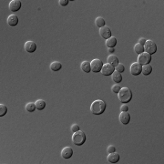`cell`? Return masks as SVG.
<instances>
[{"instance_id":"obj_1","label":"cell","mask_w":164,"mask_h":164,"mask_svg":"<svg viewBox=\"0 0 164 164\" xmlns=\"http://www.w3.org/2000/svg\"><path fill=\"white\" fill-rule=\"evenodd\" d=\"M106 110V102L101 99H97L93 101L90 106V111L94 115H101Z\"/></svg>"},{"instance_id":"obj_2","label":"cell","mask_w":164,"mask_h":164,"mask_svg":"<svg viewBox=\"0 0 164 164\" xmlns=\"http://www.w3.org/2000/svg\"><path fill=\"white\" fill-rule=\"evenodd\" d=\"M118 97L119 101L124 104H127L132 99V92L129 88H121L119 92L118 93Z\"/></svg>"},{"instance_id":"obj_3","label":"cell","mask_w":164,"mask_h":164,"mask_svg":"<svg viewBox=\"0 0 164 164\" xmlns=\"http://www.w3.org/2000/svg\"><path fill=\"white\" fill-rule=\"evenodd\" d=\"M86 141V134L83 131H77V132H73V136H72V142L73 144L77 145V146H81L83 145Z\"/></svg>"},{"instance_id":"obj_4","label":"cell","mask_w":164,"mask_h":164,"mask_svg":"<svg viewBox=\"0 0 164 164\" xmlns=\"http://www.w3.org/2000/svg\"><path fill=\"white\" fill-rule=\"evenodd\" d=\"M144 52H146L150 55L155 54L157 51V45L152 40H146V43L144 44Z\"/></svg>"},{"instance_id":"obj_5","label":"cell","mask_w":164,"mask_h":164,"mask_svg":"<svg viewBox=\"0 0 164 164\" xmlns=\"http://www.w3.org/2000/svg\"><path fill=\"white\" fill-rule=\"evenodd\" d=\"M103 67V62L100 60V59H93L90 62V68H91V71L94 73H98L101 71V68Z\"/></svg>"},{"instance_id":"obj_6","label":"cell","mask_w":164,"mask_h":164,"mask_svg":"<svg viewBox=\"0 0 164 164\" xmlns=\"http://www.w3.org/2000/svg\"><path fill=\"white\" fill-rule=\"evenodd\" d=\"M150 61H151V55H150L146 52H143V53L140 54L138 57V63H140L141 66L150 64Z\"/></svg>"},{"instance_id":"obj_7","label":"cell","mask_w":164,"mask_h":164,"mask_svg":"<svg viewBox=\"0 0 164 164\" xmlns=\"http://www.w3.org/2000/svg\"><path fill=\"white\" fill-rule=\"evenodd\" d=\"M141 68H142V66L140 64V63H138V62L132 63V64L130 65V74L133 75V76L140 75L141 73Z\"/></svg>"},{"instance_id":"obj_8","label":"cell","mask_w":164,"mask_h":164,"mask_svg":"<svg viewBox=\"0 0 164 164\" xmlns=\"http://www.w3.org/2000/svg\"><path fill=\"white\" fill-rule=\"evenodd\" d=\"M99 35L100 37H102V39H110V37H111V29L109 28V27H107V26H104L102 28H99Z\"/></svg>"},{"instance_id":"obj_9","label":"cell","mask_w":164,"mask_h":164,"mask_svg":"<svg viewBox=\"0 0 164 164\" xmlns=\"http://www.w3.org/2000/svg\"><path fill=\"white\" fill-rule=\"evenodd\" d=\"M115 71V67H113L112 65L107 63V64H103V67L101 68V72L102 75L104 76H110L113 72Z\"/></svg>"},{"instance_id":"obj_10","label":"cell","mask_w":164,"mask_h":164,"mask_svg":"<svg viewBox=\"0 0 164 164\" xmlns=\"http://www.w3.org/2000/svg\"><path fill=\"white\" fill-rule=\"evenodd\" d=\"M8 8L12 12H17L21 8V1L19 0H12L9 2Z\"/></svg>"},{"instance_id":"obj_11","label":"cell","mask_w":164,"mask_h":164,"mask_svg":"<svg viewBox=\"0 0 164 164\" xmlns=\"http://www.w3.org/2000/svg\"><path fill=\"white\" fill-rule=\"evenodd\" d=\"M119 121H121L123 125H127L129 124V122L130 121V115L128 111H124V112H121V114L119 116Z\"/></svg>"},{"instance_id":"obj_12","label":"cell","mask_w":164,"mask_h":164,"mask_svg":"<svg viewBox=\"0 0 164 164\" xmlns=\"http://www.w3.org/2000/svg\"><path fill=\"white\" fill-rule=\"evenodd\" d=\"M25 49L28 53H33L37 49V44L34 41H27L25 43Z\"/></svg>"},{"instance_id":"obj_13","label":"cell","mask_w":164,"mask_h":164,"mask_svg":"<svg viewBox=\"0 0 164 164\" xmlns=\"http://www.w3.org/2000/svg\"><path fill=\"white\" fill-rule=\"evenodd\" d=\"M119 159H121V156H119V153H117L116 151L115 152H111V153H109L108 157H107V160L110 163H117Z\"/></svg>"},{"instance_id":"obj_14","label":"cell","mask_w":164,"mask_h":164,"mask_svg":"<svg viewBox=\"0 0 164 164\" xmlns=\"http://www.w3.org/2000/svg\"><path fill=\"white\" fill-rule=\"evenodd\" d=\"M73 155V150L70 148V147H65L61 150V156L62 158H64V159H69V158H71Z\"/></svg>"},{"instance_id":"obj_15","label":"cell","mask_w":164,"mask_h":164,"mask_svg":"<svg viewBox=\"0 0 164 164\" xmlns=\"http://www.w3.org/2000/svg\"><path fill=\"white\" fill-rule=\"evenodd\" d=\"M111 79L113 81L116 82V84H119L122 81V75H121V73H119L115 70L111 74Z\"/></svg>"},{"instance_id":"obj_16","label":"cell","mask_w":164,"mask_h":164,"mask_svg":"<svg viewBox=\"0 0 164 164\" xmlns=\"http://www.w3.org/2000/svg\"><path fill=\"white\" fill-rule=\"evenodd\" d=\"M8 24L11 27H16L18 24V17L16 15H10L8 17Z\"/></svg>"},{"instance_id":"obj_17","label":"cell","mask_w":164,"mask_h":164,"mask_svg":"<svg viewBox=\"0 0 164 164\" xmlns=\"http://www.w3.org/2000/svg\"><path fill=\"white\" fill-rule=\"evenodd\" d=\"M107 60H108L109 64L112 65L113 67H116V66L119 64V59H118V57L115 56V55H113V54H110V55L108 57Z\"/></svg>"},{"instance_id":"obj_18","label":"cell","mask_w":164,"mask_h":164,"mask_svg":"<svg viewBox=\"0 0 164 164\" xmlns=\"http://www.w3.org/2000/svg\"><path fill=\"white\" fill-rule=\"evenodd\" d=\"M80 68L82 71H84L85 73H90L91 71L90 68V61H83L80 65Z\"/></svg>"},{"instance_id":"obj_19","label":"cell","mask_w":164,"mask_h":164,"mask_svg":"<svg viewBox=\"0 0 164 164\" xmlns=\"http://www.w3.org/2000/svg\"><path fill=\"white\" fill-rule=\"evenodd\" d=\"M49 68L51 69L52 71H59L62 68V64L59 61H54L52 62L49 66Z\"/></svg>"},{"instance_id":"obj_20","label":"cell","mask_w":164,"mask_h":164,"mask_svg":"<svg viewBox=\"0 0 164 164\" xmlns=\"http://www.w3.org/2000/svg\"><path fill=\"white\" fill-rule=\"evenodd\" d=\"M35 105H36V109L37 110H43L46 108V101L43 99H37L35 102Z\"/></svg>"},{"instance_id":"obj_21","label":"cell","mask_w":164,"mask_h":164,"mask_svg":"<svg viewBox=\"0 0 164 164\" xmlns=\"http://www.w3.org/2000/svg\"><path fill=\"white\" fill-rule=\"evenodd\" d=\"M151 72H152V67H151L150 64L143 65V66H142L141 73H142L144 76H148V75H150Z\"/></svg>"},{"instance_id":"obj_22","label":"cell","mask_w":164,"mask_h":164,"mask_svg":"<svg viewBox=\"0 0 164 164\" xmlns=\"http://www.w3.org/2000/svg\"><path fill=\"white\" fill-rule=\"evenodd\" d=\"M116 44H117V39L114 37H111L110 39H106V46L108 48H114L116 46Z\"/></svg>"},{"instance_id":"obj_23","label":"cell","mask_w":164,"mask_h":164,"mask_svg":"<svg viewBox=\"0 0 164 164\" xmlns=\"http://www.w3.org/2000/svg\"><path fill=\"white\" fill-rule=\"evenodd\" d=\"M95 24H96V26H97V27H99V28H102V27L106 26V21H105V19H104L103 17H99L96 18Z\"/></svg>"},{"instance_id":"obj_24","label":"cell","mask_w":164,"mask_h":164,"mask_svg":"<svg viewBox=\"0 0 164 164\" xmlns=\"http://www.w3.org/2000/svg\"><path fill=\"white\" fill-rule=\"evenodd\" d=\"M134 51H135V53H137L138 55H140V54H141V53L144 52V47L141 46V44L137 43L136 45L134 46Z\"/></svg>"},{"instance_id":"obj_25","label":"cell","mask_w":164,"mask_h":164,"mask_svg":"<svg viewBox=\"0 0 164 164\" xmlns=\"http://www.w3.org/2000/svg\"><path fill=\"white\" fill-rule=\"evenodd\" d=\"M36 109V105H35V102H28L27 105H26V110L28 112H34Z\"/></svg>"},{"instance_id":"obj_26","label":"cell","mask_w":164,"mask_h":164,"mask_svg":"<svg viewBox=\"0 0 164 164\" xmlns=\"http://www.w3.org/2000/svg\"><path fill=\"white\" fill-rule=\"evenodd\" d=\"M8 112V108L7 106L4 104H0V117H3L7 114Z\"/></svg>"},{"instance_id":"obj_27","label":"cell","mask_w":164,"mask_h":164,"mask_svg":"<svg viewBox=\"0 0 164 164\" xmlns=\"http://www.w3.org/2000/svg\"><path fill=\"white\" fill-rule=\"evenodd\" d=\"M115 70L119 72V73H122L125 71V67L123 64H121V63H119V64L115 67Z\"/></svg>"},{"instance_id":"obj_28","label":"cell","mask_w":164,"mask_h":164,"mask_svg":"<svg viewBox=\"0 0 164 164\" xmlns=\"http://www.w3.org/2000/svg\"><path fill=\"white\" fill-rule=\"evenodd\" d=\"M121 88L119 87V84H115V85H113V86L111 87V90H112V92L117 93V94L119 92V90H121Z\"/></svg>"},{"instance_id":"obj_29","label":"cell","mask_w":164,"mask_h":164,"mask_svg":"<svg viewBox=\"0 0 164 164\" xmlns=\"http://www.w3.org/2000/svg\"><path fill=\"white\" fill-rule=\"evenodd\" d=\"M71 130H72V132H77V131H79V126L78 124H73V125L71 126Z\"/></svg>"},{"instance_id":"obj_30","label":"cell","mask_w":164,"mask_h":164,"mask_svg":"<svg viewBox=\"0 0 164 164\" xmlns=\"http://www.w3.org/2000/svg\"><path fill=\"white\" fill-rule=\"evenodd\" d=\"M108 152L109 153H111V152H115L116 151V148H115V146H113V145H110V146H109L108 147Z\"/></svg>"},{"instance_id":"obj_31","label":"cell","mask_w":164,"mask_h":164,"mask_svg":"<svg viewBox=\"0 0 164 164\" xmlns=\"http://www.w3.org/2000/svg\"><path fill=\"white\" fill-rule=\"evenodd\" d=\"M68 0H59V4L60 5V6H62V7H65V6H67L68 4Z\"/></svg>"},{"instance_id":"obj_32","label":"cell","mask_w":164,"mask_h":164,"mask_svg":"<svg viewBox=\"0 0 164 164\" xmlns=\"http://www.w3.org/2000/svg\"><path fill=\"white\" fill-rule=\"evenodd\" d=\"M128 110H129V107L127 106V104L121 105V111L124 112V111H128Z\"/></svg>"},{"instance_id":"obj_33","label":"cell","mask_w":164,"mask_h":164,"mask_svg":"<svg viewBox=\"0 0 164 164\" xmlns=\"http://www.w3.org/2000/svg\"><path fill=\"white\" fill-rule=\"evenodd\" d=\"M146 43V39H143V37H141L140 39H139V44H141V46H144V44Z\"/></svg>"},{"instance_id":"obj_34","label":"cell","mask_w":164,"mask_h":164,"mask_svg":"<svg viewBox=\"0 0 164 164\" xmlns=\"http://www.w3.org/2000/svg\"><path fill=\"white\" fill-rule=\"evenodd\" d=\"M114 51H115L114 48H108V52H109V53L112 54V53H114Z\"/></svg>"}]
</instances>
